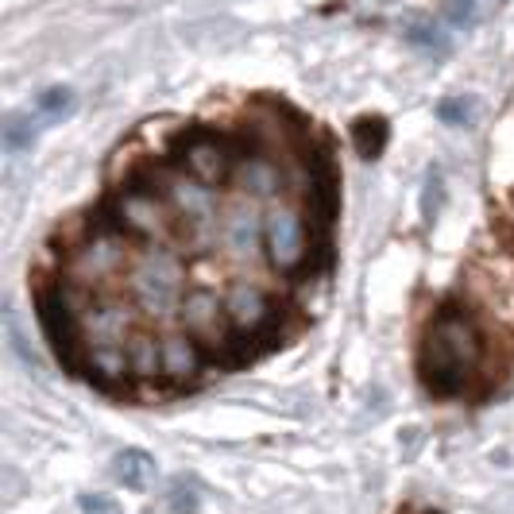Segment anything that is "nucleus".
<instances>
[{
	"mask_svg": "<svg viewBox=\"0 0 514 514\" xmlns=\"http://www.w3.org/2000/svg\"><path fill=\"white\" fill-rule=\"evenodd\" d=\"M484 368V333L476 317L457 302H445L429 321L418 348V379L433 399L464 395Z\"/></svg>",
	"mask_w": 514,
	"mask_h": 514,
	"instance_id": "nucleus-1",
	"label": "nucleus"
},
{
	"mask_svg": "<svg viewBox=\"0 0 514 514\" xmlns=\"http://www.w3.org/2000/svg\"><path fill=\"white\" fill-rule=\"evenodd\" d=\"M128 294L136 298L140 310H147V314L155 317L182 314V298L190 294L186 290V267H182V259L174 256L167 244L147 248L140 259H132Z\"/></svg>",
	"mask_w": 514,
	"mask_h": 514,
	"instance_id": "nucleus-2",
	"label": "nucleus"
},
{
	"mask_svg": "<svg viewBox=\"0 0 514 514\" xmlns=\"http://www.w3.org/2000/svg\"><path fill=\"white\" fill-rule=\"evenodd\" d=\"M74 286L66 279H58L51 286H39L35 294V317L43 325V337L55 348L58 364L66 372L82 375V364L86 360V333H82V314L74 310V298H70Z\"/></svg>",
	"mask_w": 514,
	"mask_h": 514,
	"instance_id": "nucleus-3",
	"label": "nucleus"
},
{
	"mask_svg": "<svg viewBox=\"0 0 514 514\" xmlns=\"http://www.w3.org/2000/svg\"><path fill=\"white\" fill-rule=\"evenodd\" d=\"M174 159L194 182L209 186V190H225L240 171V143H232L229 136H221L213 128L194 124L174 140Z\"/></svg>",
	"mask_w": 514,
	"mask_h": 514,
	"instance_id": "nucleus-4",
	"label": "nucleus"
},
{
	"mask_svg": "<svg viewBox=\"0 0 514 514\" xmlns=\"http://www.w3.org/2000/svg\"><path fill=\"white\" fill-rule=\"evenodd\" d=\"M317 236H310V221L302 217L298 205H286V201H275L267 213H263V256L275 271L283 275H294L302 271V263L310 256Z\"/></svg>",
	"mask_w": 514,
	"mask_h": 514,
	"instance_id": "nucleus-5",
	"label": "nucleus"
},
{
	"mask_svg": "<svg viewBox=\"0 0 514 514\" xmlns=\"http://www.w3.org/2000/svg\"><path fill=\"white\" fill-rule=\"evenodd\" d=\"M306 194H310V217L317 232H329L341 209V167L325 136L306 143Z\"/></svg>",
	"mask_w": 514,
	"mask_h": 514,
	"instance_id": "nucleus-6",
	"label": "nucleus"
},
{
	"mask_svg": "<svg viewBox=\"0 0 514 514\" xmlns=\"http://www.w3.org/2000/svg\"><path fill=\"white\" fill-rule=\"evenodd\" d=\"M221 302H225V317H229L232 329H240V333H248V337H256L259 348L263 352H271L279 337H275V329H279V317H275V302L252 283H229L221 290Z\"/></svg>",
	"mask_w": 514,
	"mask_h": 514,
	"instance_id": "nucleus-7",
	"label": "nucleus"
},
{
	"mask_svg": "<svg viewBox=\"0 0 514 514\" xmlns=\"http://www.w3.org/2000/svg\"><path fill=\"white\" fill-rule=\"evenodd\" d=\"M182 325H186V333H194L198 344H209L217 341L225 329H232L229 317H225V302H221V294L217 290H205V286H194L186 298H182Z\"/></svg>",
	"mask_w": 514,
	"mask_h": 514,
	"instance_id": "nucleus-8",
	"label": "nucleus"
},
{
	"mask_svg": "<svg viewBox=\"0 0 514 514\" xmlns=\"http://www.w3.org/2000/svg\"><path fill=\"white\" fill-rule=\"evenodd\" d=\"M82 379L113 391L120 383H132V360H128V344H89L86 360H82Z\"/></svg>",
	"mask_w": 514,
	"mask_h": 514,
	"instance_id": "nucleus-9",
	"label": "nucleus"
},
{
	"mask_svg": "<svg viewBox=\"0 0 514 514\" xmlns=\"http://www.w3.org/2000/svg\"><path fill=\"white\" fill-rule=\"evenodd\" d=\"M240 186L252 194V198H271L279 186H283V171H279V163L259 147L256 140L240 143Z\"/></svg>",
	"mask_w": 514,
	"mask_h": 514,
	"instance_id": "nucleus-10",
	"label": "nucleus"
},
{
	"mask_svg": "<svg viewBox=\"0 0 514 514\" xmlns=\"http://www.w3.org/2000/svg\"><path fill=\"white\" fill-rule=\"evenodd\" d=\"M159 341H163V379L167 383H190V379H198L201 364H205V352H201L194 333H167Z\"/></svg>",
	"mask_w": 514,
	"mask_h": 514,
	"instance_id": "nucleus-11",
	"label": "nucleus"
},
{
	"mask_svg": "<svg viewBox=\"0 0 514 514\" xmlns=\"http://www.w3.org/2000/svg\"><path fill=\"white\" fill-rule=\"evenodd\" d=\"M174 163H178V159H174ZM167 198L174 201V209H178V217H182L186 225H201V221L213 217V190L194 182L190 174H182V167H174Z\"/></svg>",
	"mask_w": 514,
	"mask_h": 514,
	"instance_id": "nucleus-12",
	"label": "nucleus"
},
{
	"mask_svg": "<svg viewBox=\"0 0 514 514\" xmlns=\"http://www.w3.org/2000/svg\"><path fill=\"white\" fill-rule=\"evenodd\" d=\"M124 344H128V360H132L136 379H163V341L155 333L136 329Z\"/></svg>",
	"mask_w": 514,
	"mask_h": 514,
	"instance_id": "nucleus-13",
	"label": "nucleus"
},
{
	"mask_svg": "<svg viewBox=\"0 0 514 514\" xmlns=\"http://www.w3.org/2000/svg\"><path fill=\"white\" fill-rule=\"evenodd\" d=\"M387 140H391V124L379 113H368L360 120H352V143L364 159H379L387 151Z\"/></svg>",
	"mask_w": 514,
	"mask_h": 514,
	"instance_id": "nucleus-14",
	"label": "nucleus"
},
{
	"mask_svg": "<svg viewBox=\"0 0 514 514\" xmlns=\"http://www.w3.org/2000/svg\"><path fill=\"white\" fill-rule=\"evenodd\" d=\"M116 476H120V484H128L132 491H147L151 480H155V460L140 453V449H124L116 457Z\"/></svg>",
	"mask_w": 514,
	"mask_h": 514,
	"instance_id": "nucleus-15",
	"label": "nucleus"
},
{
	"mask_svg": "<svg viewBox=\"0 0 514 514\" xmlns=\"http://www.w3.org/2000/svg\"><path fill=\"white\" fill-rule=\"evenodd\" d=\"M43 124H51V120L39 113V109H35L31 116H12V120H8V128H4V143H8L12 151H20V147H28V143L43 132Z\"/></svg>",
	"mask_w": 514,
	"mask_h": 514,
	"instance_id": "nucleus-16",
	"label": "nucleus"
},
{
	"mask_svg": "<svg viewBox=\"0 0 514 514\" xmlns=\"http://www.w3.org/2000/svg\"><path fill=\"white\" fill-rule=\"evenodd\" d=\"M476 97H445L441 105H437V120L441 124H453V128H468V124H476Z\"/></svg>",
	"mask_w": 514,
	"mask_h": 514,
	"instance_id": "nucleus-17",
	"label": "nucleus"
},
{
	"mask_svg": "<svg viewBox=\"0 0 514 514\" xmlns=\"http://www.w3.org/2000/svg\"><path fill=\"white\" fill-rule=\"evenodd\" d=\"M70 105H74V89L70 86H51L39 93V113L47 116V120H55V116H66L70 113Z\"/></svg>",
	"mask_w": 514,
	"mask_h": 514,
	"instance_id": "nucleus-18",
	"label": "nucleus"
},
{
	"mask_svg": "<svg viewBox=\"0 0 514 514\" xmlns=\"http://www.w3.org/2000/svg\"><path fill=\"white\" fill-rule=\"evenodd\" d=\"M201 495L194 480H174L171 484V511L174 514H198Z\"/></svg>",
	"mask_w": 514,
	"mask_h": 514,
	"instance_id": "nucleus-19",
	"label": "nucleus"
},
{
	"mask_svg": "<svg viewBox=\"0 0 514 514\" xmlns=\"http://www.w3.org/2000/svg\"><path fill=\"white\" fill-rule=\"evenodd\" d=\"M406 39H410L414 47H429V51H445V47H449L445 31L437 28V24H410V28H406Z\"/></svg>",
	"mask_w": 514,
	"mask_h": 514,
	"instance_id": "nucleus-20",
	"label": "nucleus"
},
{
	"mask_svg": "<svg viewBox=\"0 0 514 514\" xmlns=\"http://www.w3.org/2000/svg\"><path fill=\"white\" fill-rule=\"evenodd\" d=\"M441 201H445V178H441V167H429L426 194H422V205H426V221H433V217H437Z\"/></svg>",
	"mask_w": 514,
	"mask_h": 514,
	"instance_id": "nucleus-21",
	"label": "nucleus"
},
{
	"mask_svg": "<svg viewBox=\"0 0 514 514\" xmlns=\"http://www.w3.org/2000/svg\"><path fill=\"white\" fill-rule=\"evenodd\" d=\"M445 16H449V24H472V16H476V0H445Z\"/></svg>",
	"mask_w": 514,
	"mask_h": 514,
	"instance_id": "nucleus-22",
	"label": "nucleus"
},
{
	"mask_svg": "<svg viewBox=\"0 0 514 514\" xmlns=\"http://www.w3.org/2000/svg\"><path fill=\"white\" fill-rule=\"evenodd\" d=\"M78 507H82L86 514H120L116 499H109V495H82V499H78Z\"/></svg>",
	"mask_w": 514,
	"mask_h": 514,
	"instance_id": "nucleus-23",
	"label": "nucleus"
},
{
	"mask_svg": "<svg viewBox=\"0 0 514 514\" xmlns=\"http://www.w3.org/2000/svg\"><path fill=\"white\" fill-rule=\"evenodd\" d=\"M402 514H441V511H433V507H418V511H410V507H406Z\"/></svg>",
	"mask_w": 514,
	"mask_h": 514,
	"instance_id": "nucleus-24",
	"label": "nucleus"
}]
</instances>
